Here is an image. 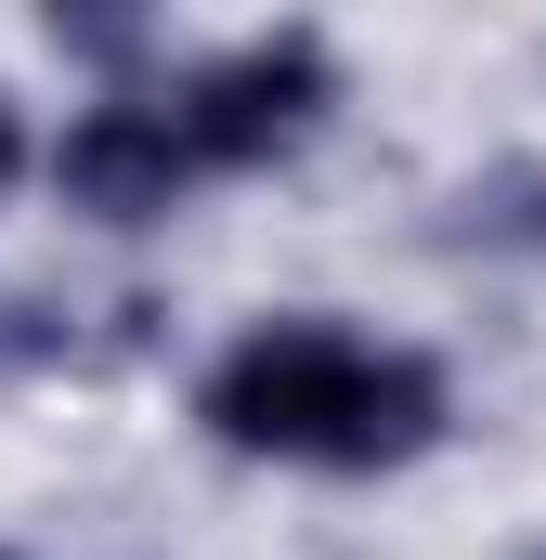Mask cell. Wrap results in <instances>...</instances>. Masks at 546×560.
<instances>
[{
    "label": "cell",
    "instance_id": "obj_1",
    "mask_svg": "<svg viewBox=\"0 0 546 560\" xmlns=\"http://www.w3.org/2000/svg\"><path fill=\"white\" fill-rule=\"evenodd\" d=\"M195 430L222 456H261V469H339V482H378L416 469L442 430H455V378L442 352L416 339H365L339 313H261L209 352L195 378Z\"/></svg>",
    "mask_w": 546,
    "mask_h": 560
},
{
    "label": "cell",
    "instance_id": "obj_2",
    "mask_svg": "<svg viewBox=\"0 0 546 560\" xmlns=\"http://www.w3.org/2000/svg\"><path fill=\"white\" fill-rule=\"evenodd\" d=\"M325 118H339V52H325V26H248V39H222V52L182 79V105H169V131H182L195 170H286Z\"/></svg>",
    "mask_w": 546,
    "mask_h": 560
},
{
    "label": "cell",
    "instance_id": "obj_3",
    "mask_svg": "<svg viewBox=\"0 0 546 560\" xmlns=\"http://www.w3.org/2000/svg\"><path fill=\"white\" fill-rule=\"evenodd\" d=\"M52 196L92 235H156L195 196V156H182V131H169L156 92H105V105H79L66 143H52Z\"/></svg>",
    "mask_w": 546,
    "mask_h": 560
},
{
    "label": "cell",
    "instance_id": "obj_4",
    "mask_svg": "<svg viewBox=\"0 0 546 560\" xmlns=\"http://www.w3.org/2000/svg\"><path fill=\"white\" fill-rule=\"evenodd\" d=\"M455 248L482 261H546V156H482L455 183Z\"/></svg>",
    "mask_w": 546,
    "mask_h": 560
},
{
    "label": "cell",
    "instance_id": "obj_5",
    "mask_svg": "<svg viewBox=\"0 0 546 560\" xmlns=\"http://www.w3.org/2000/svg\"><path fill=\"white\" fill-rule=\"evenodd\" d=\"M13 183H26V105L0 92V196H13Z\"/></svg>",
    "mask_w": 546,
    "mask_h": 560
},
{
    "label": "cell",
    "instance_id": "obj_6",
    "mask_svg": "<svg viewBox=\"0 0 546 560\" xmlns=\"http://www.w3.org/2000/svg\"><path fill=\"white\" fill-rule=\"evenodd\" d=\"M0 560H26V548H0Z\"/></svg>",
    "mask_w": 546,
    "mask_h": 560
},
{
    "label": "cell",
    "instance_id": "obj_7",
    "mask_svg": "<svg viewBox=\"0 0 546 560\" xmlns=\"http://www.w3.org/2000/svg\"><path fill=\"white\" fill-rule=\"evenodd\" d=\"M521 560H546V548H521Z\"/></svg>",
    "mask_w": 546,
    "mask_h": 560
}]
</instances>
